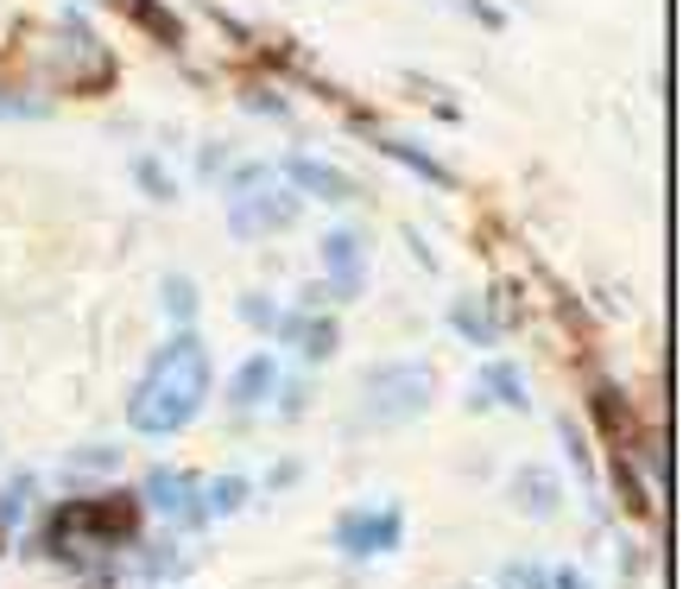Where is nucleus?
Masks as SVG:
<instances>
[{
	"label": "nucleus",
	"mask_w": 683,
	"mask_h": 589,
	"mask_svg": "<svg viewBox=\"0 0 683 589\" xmlns=\"http://www.w3.org/2000/svg\"><path fill=\"white\" fill-rule=\"evenodd\" d=\"M241 311H248L253 324H273V317H279V311H273V304H266V298H248V304H241Z\"/></svg>",
	"instance_id": "nucleus-17"
},
{
	"label": "nucleus",
	"mask_w": 683,
	"mask_h": 589,
	"mask_svg": "<svg viewBox=\"0 0 683 589\" xmlns=\"http://www.w3.org/2000/svg\"><path fill=\"white\" fill-rule=\"evenodd\" d=\"M488 387H494V393H488V400L526 405V393H519V368H501V362H494V368H488Z\"/></svg>",
	"instance_id": "nucleus-11"
},
{
	"label": "nucleus",
	"mask_w": 683,
	"mask_h": 589,
	"mask_svg": "<svg viewBox=\"0 0 683 589\" xmlns=\"http://www.w3.org/2000/svg\"><path fill=\"white\" fill-rule=\"evenodd\" d=\"M361 260H367V248H361L355 228H336V235L324 241V266L336 273V298H355V286H361Z\"/></svg>",
	"instance_id": "nucleus-4"
},
{
	"label": "nucleus",
	"mask_w": 683,
	"mask_h": 589,
	"mask_svg": "<svg viewBox=\"0 0 683 589\" xmlns=\"http://www.w3.org/2000/svg\"><path fill=\"white\" fill-rule=\"evenodd\" d=\"M291 336H298V349H311V355H329V349H336V330H329V324H291Z\"/></svg>",
	"instance_id": "nucleus-13"
},
{
	"label": "nucleus",
	"mask_w": 683,
	"mask_h": 589,
	"mask_svg": "<svg viewBox=\"0 0 683 589\" xmlns=\"http://www.w3.org/2000/svg\"><path fill=\"white\" fill-rule=\"evenodd\" d=\"M291 216H298V197L273 185L266 165H253V172L235 178V210H228L235 235H273V228H286Z\"/></svg>",
	"instance_id": "nucleus-2"
},
{
	"label": "nucleus",
	"mask_w": 683,
	"mask_h": 589,
	"mask_svg": "<svg viewBox=\"0 0 683 589\" xmlns=\"http://www.w3.org/2000/svg\"><path fill=\"white\" fill-rule=\"evenodd\" d=\"M501 589H551V577H544V571H532V564H506Z\"/></svg>",
	"instance_id": "nucleus-14"
},
{
	"label": "nucleus",
	"mask_w": 683,
	"mask_h": 589,
	"mask_svg": "<svg viewBox=\"0 0 683 589\" xmlns=\"http://www.w3.org/2000/svg\"><path fill=\"white\" fill-rule=\"evenodd\" d=\"M291 178L311 190V197H329V203H342V197H355V185L336 172V165H317V159H291Z\"/></svg>",
	"instance_id": "nucleus-6"
},
{
	"label": "nucleus",
	"mask_w": 683,
	"mask_h": 589,
	"mask_svg": "<svg viewBox=\"0 0 683 589\" xmlns=\"http://www.w3.org/2000/svg\"><path fill=\"white\" fill-rule=\"evenodd\" d=\"M557 589H589V584H582L576 571H557Z\"/></svg>",
	"instance_id": "nucleus-19"
},
{
	"label": "nucleus",
	"mask_w": 683,
	"mask_h": 589,
	"mask_svg": "<svg viewBox=\"0 0 683 589\" xmlns=\"http://www.w3.org/2000/svg\"><path fill=\"white\" fill-rule=\"evenodd\" d=\"M241 501H248V481L241 476H222L216 488H210V507H216V514H235Z\"/></svg>",
	"instance_id": "nucleus-12"
},
{
	"label": "nucleus",
	"mask_w": 683,
	"mask_h": 589,
	"mask_svg": "<svg viewBox=\"0 0 683 589\" xmlns=\"http://www.w3.org/2000/svg\"><path fill=\"white\" fill-rule=\"evenodd\" d=\"M595 418H602V431H614V443L640 438V425H633V412H627V393H620V387H602V393H595Z\"/></svg>",
	"instance_id": "nucleus-8"
},
{
	"label": "nucleus",
	"mask_w": 683,
	"mask_h": 589,
	"mask_svg": "<svg viewBox=\"0 0 683 589\" xmlns=\"http://www.w3.org/2000/svg\"><path fill=\"white\" fill-rule=\"evenodd\" d=\"M513 488H519V507H526V514H551V507H557V494H551V469H519Z\"/></svg>",
	"instance_id": "nucleus-10"
},
{
	"label": "nucleus",
	"mask_w": 683,
	"mask_h": 589,
	"mask_svg": "<svg viewBox=\"0 0 683 589\" xmlns=\"http://www.w3.org/2000/svg\"><path fill=\"white\" fill-rule=\"evenodd\" d=\"M203 393H210V355H203V342L197 336H172L152 355V368H146L127 418H134V431H146V438H165V431H184L203 412Z\"/></svg>",
	"instance_id": "nucleus-1"
},
{
	"label": "nucleus",
	"mask_w": 683,
	"mask_h": 589,
	"mask_svg": "<svg viewBox=\"0 0 683 589\" xmlns=\"http://www.w3.org/2000/svg\"><path fill=\"white\" fill-rule=\"evenodd\" d=\"M165 292H172V311H190V286H184V279H172Z\"/></svg>",
	"instance_id": "nucleus-18"
},
{
	"label": "nucleus",
	"mask_w": 683,
	"mask_h": 589,
	"mask_svg": "<svg viewBox=\"0 0 683 589\" xmlns=\"http://www.w3.org/2000/svg\"><path fill=\"white\" fill-rule=\"evenodd\" d=\"M273 380H279L273 355H253V362H241V374H235V393H228V400H235V405H260L266 393H273Z\"/></svg>",
	"instance_id": "nucleus-7"
},
{
	"label": "nucleus",
	"mask_w": 683,
	"mask_h": 589,
	"mask_svg": "<svg viewBox=\"0 0 683 589\" xmlns=\"http://www.w3.org/2000/svg\"><path fill=\"white\" fill-rule=\"evenodd\" d=\"M336 539H342V552H387L399 539V514H349L336 526Z\"/></svg>",
	"instance_id": "nucleus-5"
},
{
	"label": "nucleus",
	"mask_w": 683,
	"mask_h": 589,
	"mask_svg": "<svg viewBox=\"0 0 683 589\" xmlns=\"http://www.w3.org/2000/svg\"><path fill=\"white\" fill-rule=\"evenodd\" d=\"M431 405V374L425 368H380L374 374V400H367V418H412Z\"/></svg>",
	"instance_id": "nucleus-3"
},
{
	"label": "nucleus",
	"mask_w": 683,
	"mask_h": 589,
	"mask_svg": "<svg viewBox=\"0 0 683 589\" xmlns=\"http://www.w3.org/2000/svg\"><path fill=\"white\" fill-rule=\"evenodd\" d=\"M140 185L152 190V197H172V178H165L159 165H140Z\"/></svg>",
	"instance_id": "nucleus-15"
},
{
	"label": "nucleus",
	"mask_w": 683,
	"mask_h": 589,
	"mask_svg": "<svg viewBox=\"0 0 683 589\" xmlns=\"http://www.w3.org/2000/svg\"><path fill=\"white\" fill-rule=\"evenodd\" d=\"M456 324H463L475 342H488V324H481V311H456Z\"/></svg>",
	"instance_id": "nucleus-16"
},
{
	"label": "nucleus",
	"mask_w": 683,
	"mask_h": 589,
	"mask_svg": "<svg viewBox=\"0 0 683 589\" xmlns=\"http://www.w3.org/2000/svg\"><path fill=\"white\" fill-rule=\"evenodd\" d=\"M146 494H152V507H159V514H203V507H190V501H184V494H190V481H184L178 469H152Z\"/></svg>",
	"instance_id": "nucleus-9"
}]
</instances>
